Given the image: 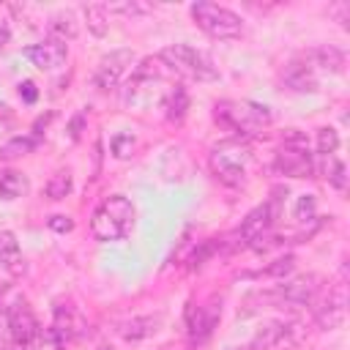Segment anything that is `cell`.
<instances>
[{
    "label": "cell",
    "mask_w": 350,
    "mask_h": 350,
    "mask_svg": "<svg viewBox=\"0 0 350 350\" xmlns=\"http://www.w3.org/2000/svg\"><path fill=\"white\" fill-rule=\"evenodd\" d=\"M213 118L227 131H235L238 139H246V137H254V134L265 131L273 120L268 107H262L257 101H246V98H221V101H216Z\"/></svg>",
    "instance_id": "cell-1"
},
{
    "label": "cell",
    "mask_w": 350,
    "mask_h": 350,
    "mask_svg": "<svg viewBox=\"0 0 350 350\" xmlns=\"http://www.w3.org/2000/svg\"><path fill=\"white\" fill-rule=\"evenodd\" d=\"M134 224V205L123 194L107 197L90 219V232L96 241H120L129 235Z\"/></svg>",
    "instance_id": "cell-2"
},
{
    "label": "cell",
    "mask_w": 350,
    "mask_h": 350,
    "mask_svg": "<svg viewBox=\"0 0 350 350\" xmlns=\"http://www.w3.org/2000/svg\"><path fill=\"white\" fill-rule=\"evenodd\" d=\"M159 60L172 71V74H180L186 79H197V82H213L219 79V68L211 63V57L189 44H172V46H164L159 52Z\"/></svg>",
    "instance_id": "cell-3"
},
{
    "label": "cell",
    "mask_w": 350,
    "mask_h": 350,
    "mask_svg": "<svg viewBox=\"0 0 350 350\" xmlns=\"http://www.w3.org/2000/svg\"><path fill=\"white\" fill-rule=\"evenodd\" d=\"M249 164H252V150L243 139H230L211 153V170L227 186H243L249 175Z\"/></svg>",
    "instance_id": "cell-4"
},
{
    "label": "cell",
    "mask_w": 350,
    "mask_h": 350,
    "mask_svg": "<svg viewBox=\"0 0 350 350\" xmlns=\"http://www.w3.org/2000/svg\"><path fill=\"white\" fill-rule=\"evenodd\" d=\"M276 170L290 178H312L314 175V159L309 153V139L298 129H290L284 134V142L276 153Z\"/></svg>",
    "instance_id": "cell-5"
},
{
    "label": "cell",
    "mask_w": 350,
    "mask_h": 350,
    "mask_svg": "<svg viewBox=\"0 0 350 350\" xmlns=\"http://www.w3.org/2000/svg\"><path fill=\"white\" fill-rule=\"evenodd\" d=\"M282 194H287V189H273V197L268 200V202H262V205H257L254 211H249L246 213V219L241 221V227H238V232H235V246H254L257 241H262L265 238V232L276 224V219H279V205H282Z\"/></svg>",
    "instance_id": "cell-6"
},
{
    "label": "cell",
    "mask_w": 350,
    "mask_h": 350,
    "mask_svg": "<svg viewBox=\"0 0 350 350\" xmlns=\"http://www.w3.org/2000/svg\"><path fill=\"white\" fill-rule=\"evenodd\" d=\"M191 19H194L197 27L205 30L211 38H235V36H241V30H243L238 14H232V11L224 8V5L208 3V0H200V3L191 5Z\"/></svg>",
    "instance_id": "cell-7"
},
{
    "label": "cell",
    "mask_w": 350,
    "mask_h": 350,
    "mask_svg": "<svg viewBox=\"0 0 350 350\" xmlns=\"http://www.w3.org/2000/svg\"><path fill=\"white\" fill-rule=\"evenodd\" d=\"M323 279L317 273H306V276H298V279H290L284 284H276L273 290H265V293H254L249 301H260V304H309L314 301V295L320 293V284Z\"/></svg>",
    "instance_id": "cell-8"
},
{
    "label": "cell",
    "mask_w": 350,
    "mask_h": 350,
    "mask_svg": "<svg viewBox=\"0 0 350 350\" xmlns=\"http://www.w3.org/2000/svg\"><path fill=\"white\" fill-rule=\"evenodd\" d=\"M219 317H221V301H216V298H211L208 304H200V306L189 304V309H186L189 342H191V345H202V342L213 334Z\"/></svg>",
    "instance_id": "cell-9"
},
{
    "label": "cell",
    "mask_w": 350,
    "mask_h": 350,
    "mask_svg": "<svg viewBox=\"0 0 350 350\" xmlns=\"http://www.w3.org/2000/svg\"><path fill=\"white\" fill-rule=\"evenodd\" d=\"M5 320H8V334L11 339L19 345V347H27L38 339L41 328H38V320L33 314V309L27 306V301H16L8 312H5Z\"/></svg>",
    "instance_id": "cell-10"
},
{
    "label": "cell",
    "mask_w": 350,
    "mask_h": 350,
    "mask_svg": "<svg viewBox=\"0 0 350 350\" xmlns=\"http://www.w3.org/2000/svg\"><path fill=\"white\" fill-rule=\"evenodd\" d=\"M131 63H134V52L131 49H115V52L104 55L98 60V68H96V77H93L96 88H101V90L115 88L120 82V77L129 71Z\"/></svg>",
    "instance_id": "cell-11"
},
{
    "label": "cell",
    "mask_w": 350,
    "mask_h": 350,
    "mask_svg": "<svg viewBox=\"0 0 350 350\" xmlns=\"http://www.w3.org/2000/svg\"><path fill=\"white\" fill-rule=\"evenodd\" d=\"M25 57H27L36 68H41V71H52V68H57V66L66 63V57H68V46H66L63 41L49 38V41L25 46Z\"/></svg>",
    "instance_id": "cell-12"
},
{
    "label": "cell",
    "mask_w": 350,
    "mask_h": 350,
    "mask_svg": "<svg viewBox=\"0 0 350 350\" xmlns=\"http://www.w3.org/2000/svg\"><path fill=\"white\" fill-rule=\"evenodd\" d=\"M345 317H347V295H345V268H342V279L328 293V301L320 306L317 323H320V328H339L345 323Z\"/></svg>",
    "instance_id": "cell-13"
},
{
    "label": "cell",
    "mask_w": 350,
    "mask_h": 350,
    "mask_svg": "<svg viewBox=\"0 0 350 350\" xmlns=\"http://www.w3.org/2000/svg\"><path fill=\"white\" fill-rule=\"evenodd\" d=\"M282 82L290 88V90H298V93H312L317 90V74L314 68L309 66V60H293L284 71H282Z\"/></svg>",
    "instance_id": "cell-14"
},
{
    "label": "cell",
    "mask_w": 350,
    "mask_h": 350,
    "mask_svg": "<svg viewBox=\"0 0 350 350\" xmlns=\"http://www.w3.org/2000/svg\"><path fill=\"white\" fill-rule=\"evenodd\" d=\"M159 325H161V317L159 314H145V317H131V320L120 323L118 334L123 339H129V342H139V339L153 336L159 331Z\"/></svg>",
    "instance_id": "cell-15"
},
{
    "label": "cell",
    "mask_w": 350,
    "mask_h": 350,
    "mask_svg": "<svg viewBox=\"0 0 350 350\" xmlns=\"http://www.w3.org/2000/svg\"><path fill=\"white\" fill-rule=\"evenodd\" d=\"M282 334H284V323L282 320H268L254 331V336L246 345H238V347H230V350H268L271 345H276L282 339Z\"/></svg>",
    "instance_id": "cell-16"
},
{
    "label": "cell",
    "mask_w": 350,
    "mask_h": 350,
    "mask_svg": "<svg viewBox=\"0 0 350 350\" xmlns=\"http://www.w3.org/2000/svg\"><path fill=\"white\" fill-rule=\"evenodd\" d=\"M306 60H309V66L317 71V68H323V71H334V74H339L342 68H345V52L342 49H336V46H320V49H312L309 55H304Z\"/></svg>",
    "instance_id": "cell-17"
},
{
    "label": "cell",
    "mask_w": 350,
    "mask_h": 350,
    "mask_svg": "<svg viewBox=\"0 0 350 350\" xmlns=\"http://www.w3.org/2000/svg\"><path fill=\"white\" fill-rule=\"evenodd\" d=\"M27 189H30V183L22 172H16V170L0 172V200H16V197L27 194Z\"/></svg>",
    "instance_id": "cell-18"
},
{
    "label": "cell",
    "mask_w": 350,
    "mask_h": 350,
    "mask_svg": "<svg viewBox=\"0 0 350 350\" xmlns=\"http://www.w3.org/2000/svg\"><path fill=\"white\" fill-rule=\"evenodd\" d=\"M0 262L19 273V241L8 230H0Z\"/></svg>",
    "instance_id": "cell-19"
},
{
    "label": "cell",
    "mask_w": 350,
    "mask_h": 350,
    "mask_svg": "<svg viewBox=\"0 0 350 350\" xmlns=\"http://www.w3.org/2000/svg\"><path fill=\"white\" fill-rule=\"evenodd\" d=\"M49 33L55 36V41H63V44H66V38H74V36H77L74 14H71V11H60V14H55L52 22H49Z\"/></svg>",
    "instance_id": "cell-20"
},
{
    "label": "cell",
    "mask_w": 350,
    "mask_h": 350,
    "mask_svg": "<svg viewBox=\"0 0 350 350\" xmlns=\"http://www.w3.org/2000/svg\"><path fill=\"white\" fill-rule=\"evenodd\" d=\"M164 109H167V118L170 120H180L186 115V109H189V93L180 85H175L167 93V98H164Z\"/></svg>",
    "instance_id": "cell-21"
},
{
    "label": "cell",
    "mask_w": 350,
    "mask_h": 350,
    "mask_svg": "<svg viewBox=\"0 0 350 350\" xmlns=\"http://www.w3.org/2000/svg\"><path fill=\"white\" fill-rule=\"evenodd\" d=\"M68 191H71V172L68 170H57L44 186V194L49 200H63V197H68Z\"/></svg>",
    "instance_id": "cell-22"
},
{
    "label": "cell",
    "mask_w": 350,
    "mask_h": 350,
    "mask_svg": "<svg viewBox=\"0 0 350 350\" xmlns=\"http://www.w3.org/2000/svg\"><path fill=\"white\" fill-rule=\"evenodd\" d=\"M33 148H36V137H14L0 148V159L11 161V159H19V156H27Z\"/></svg>",
    "instance_id": "cell-23"
},
{
    "label": "cell",
    "mask_w": 350,
    "mask_h": 350,
    "mask_svg": "<svg viewBox=\"0 0 350 350\" xmlns=\"http://www.w3.org/2000/svg\"><path fill=\"white\" fill-rule=\"evenodd\" d=\"M107 16H109V11H107L104 3H93V5L85 8V19H88V27H90L93 36L107 33Z\"/></svg>",
    "instance_id": "cell-24"
},
{
    "label": "cell",
    "mask_w": 350,
    "mask_h": 350,
    "mask_svg": "<svg viewBox=\"0 0 350 350\" xmlns=\"http://www.w3.org/2000/svg\"><path fill=\"white\" fill-rule=\"evenodd\" d=\"M323 172H325V178H328L336 189H345V186H347L345 164H342L339 159H334V156H323Z\"/></svg>",
    "instance_id": "cell-25"
},
{
    "label": "cell",
    "mask_w": 350,
    "mask_h": 350,
    "mask_svg": "<svg viewBox=\"0 0 350 350\" xmlns=\"http://www.w3.org/2000/svg\"><path fill=\"white\" fill-rule=\"evenodd\" d=\"M336 148H339V134H336V129H331V126L320 129V131H317V153H320V156H334Z\"/></svg>",
    "instance_id": "cell-26"
},
{
    "label": "cell",
    "mask_w": 350,
    "mask_h": 350,
    "mask_svg": "<svg viewBox=\"0 0 350 350\" xmlns=\"http://www.w3.org/2000/svg\"><path fill=\"white\" fill-rule=\"evenodd\" d=\"M293 216H295L298 221H312V219H314V194H301V197L295 200Z\"/></svg>",
    "instance_id": "cell-27"
},
{
    "label": "cell",
    "mask_w": 350,
    "mask_h": 350,
    "mask_svg": "<svg viewBox=\"0 0 350 350\" xmlns=\"http://www.w3.org/2000/svg\"><path fill=\"white\" fill-rule=\"evenodd\" d=\"M131 150H134V137H131V134H118V137H112V153H115V159H129Z\"/></svg>",
    "instance_id": "cell-28"
},
{
    "label": "cell",
    "mask_w": 350,
    "mask_h": 350,
    "mask_svg": "<svg viewBox=\"0 0 350 350\" xmlns=\"http://www.w3.org/2000/svg\"><path fill=\"white\" fill-rule=\"evenodd\" d=\"M293 265H295V257H293V254H284V257H282V260H276L273 265L262 268V271H260V276H284V273H290V271H293Z\"/></svg>",
    "instance_id": "cell-29"
},
{
    "label": "cell",
    "mask_w": 350,
    "mask_h": 350,
    "mask_svg": "<svg viewBox=\"0 0 350 350\" xmlns=\"http://www.w3.org/2000/svg\"><path fill=\"white\" fill-rule=\"evenodd\" d=\"M107 5V11L112 14V11H120V14H145V11H150V5H145V3H104Z\"/></svg>",
    "instance_id": "cell-30"
},
{
    "label": "cell",
    "mask_w": 350,
    "mask_h": 350,
    "mask_svg": "<svg viewBox=\"0 0 350 350\" xmlns=\"http://www.w3.org/2000/svg\"><path fill=\"white\" fill-rule=\"evenodd\" d=\"M19 96H22V101L33 104V101L38 98V88H36V82H33V79H25V82H19Z\"/></svg>",
    "instance_id": "cell-31"
},
{
    "label": "cell",
    "mask_w": 350,
    "mask_h": 350,
    "mask_svg": "<svg viewBox=\"0 0 350 350\" xmlns=\"http://www.w3.org/2000/svg\"><path fill=\"white\" fill-rule=\"evenodd\" d=\"M46 224H49L55 232H71V230H74V221H71L68 216H60V213H57V216H52Z\"/></svg>",
    "instance_id": "cell-32"
},
{
    "label": "cell",
    "mask_w": 350,
    "mask_h": 350,
    "mask_svg": "<svg viewBox=\"0 0 350 350\" xmlns=\"http://www.w3.org/2000/svg\"><path fill=\"white\" fill-rule=\"evenodd\" d=\"M8 38H11L8 25H5V22H0V46H3V44H8Z\"/></svg>",
    "instance_id": "cell-33"
},
{
    "label": "cell",
    "mask_w": 350,
    "mask_h": 350,
    "mask_svg": "<svg viewBox=\"0 0 350 350\" xmlns=\"http://www.w3.org/2000/svg\"><path fill=\"white\" fill-rule=\"evenodd\" d=\"M164 350H170V347H164Z\"/></svg>",
    "instance_id": "cell-34"
}]
</instances>
